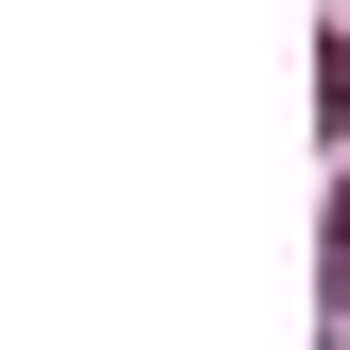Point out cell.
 <instances>
[{
  "label": "cell",
  "instance_id": "cell-1",
  "mask_svg": "<svg viewBox=\"0 0 350 350\" xmlns=\"http://www.w3.org/2000/svg\"><path fill=\"white\" fill-rule=\"evenodd\" d=\"M333 315H350V193H333Z\"/></svg>",
  "mask_w": 350,
  "mask_h": 350
}]
</instances>
